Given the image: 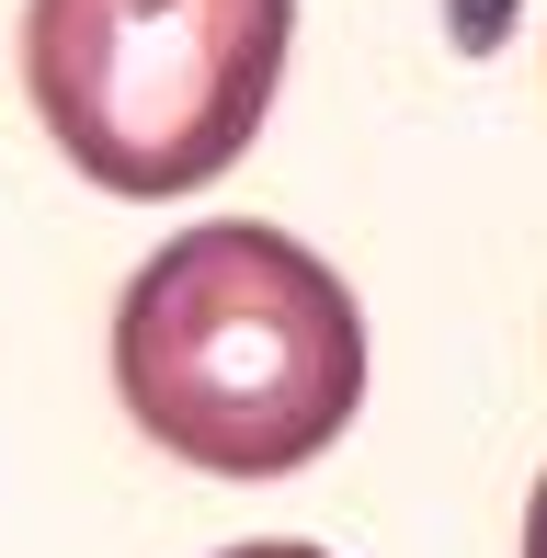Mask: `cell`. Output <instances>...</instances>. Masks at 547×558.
I'll return each mask as SVG.
<instances>
[{"mask_svg": "<svg viewBox=\"0 0 547 558\" xmlns=\"http://www.w3.org/2000/svg\"><path fill=\"white\" fill-rule=\"evenodd\" d=\"M114 399L206 478H285L365 411V308L308 240L206 217L137 263L114 308Z\"/></svg>", "mask_w": 547, "mask_h": 558, "instance_id": "1", "label": "cell"}, {"mask_svg": "<svg viewBox=\"0 0 547 558\" xmlns=\"http://www.w3.org/2000/svg\"><path fill=\"white\" fill-rule=\"evenodd\" d=\"M229 558H331V547H296V536H263V547H229Z\"/></svg>", "mask_w": 547, "mask_h": 558, "instance_id": "3", "label": "cell"}, {"mask_svg": "<svg viewBox=\"0 0 547 558\" xmlns=\"http://www.w3.org/2000/svg\"><path fill=\"white\" fill-rule=\"evenodd\" d=\"M525 558H547V478H536V501H525Z\"/></svg>", "mask_w": 547, "mask_h": 558, "instance_id": "4", "label": "cell"}, {"mask_svg": "<svg viewBox=\"0 0 547 558\" xmlns=\"http://www.w3.org/2000/svg\"><path fill=\"white\" fill-rule=\"evenodd\" d=\"M296 0H23V92L104 194H194L263 137Z\"/></svg>", "mask_w": 547, "mask_h": 558, "instance_id": "2", "label": "cell"}]
</instances>
